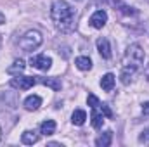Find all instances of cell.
Returning a JSON list of instances; mask_svg holds the SVG:
<instances>
[{
    "label": "cell",
    "mask_w": 149,
    "mask_h": 147,
    "mask_svg": "<svg viewBox=\"0 0 149 147\" xmlns=\"http://www.w3.org/2000/svg\"><path fill=\"white\" fill-rule=\"evenodd\" d=\"M50 17L56 24V28L63 33L73 31L76 23H74V10L71 5L64 0H54L50 5Z\"/></svg>",
    "instance_id": "6da1fadb"
},
{
    "label": "cell",
    "mask_w": 149,
    "mask_h": 147,
    "mask_svg": "<svg viewBox=\"0 0 149 147\" xmlns=\"http://www.w3.org/2000/svg\"><path fill=\"white\" fill-rule=\"evenodd\" d=\"M142 62H144V50H142V47L137 45V43L128 45V49H127V52H125V57H123V64H125V66L139 68Z\"/></svg>",
    "instance_id": "7a4b0ae2"
},
{
    "label": "cell",
    "mask_w": 149,
    "mask_h": 147,
    "mask_svg": "<svg viewBox=\"0 0 149 147\" xmlns=\"http://www.w3.org/2000/svg\"><path fill=\"white\" fill-rule=\"evenodd\" d=\"M42 33L37 31V30H30V31H26L21 40H19V47L24 50V52H31V50H35L38 49L40 45H42Z\"/></svg>",
    "instance_id": "3957f363"
},
{
    "label": "cell",
    "mask_w": 149,
    "mask_h": 147,
    "mask_svg": "<svg viewBox=\"0 0 149 147\" xmlns=\"http://www.w3.org/2000/svg\"><path fill=\"white\" fill-rule=\"evenodd\" d=\"M35 83H37V76H19V74H16V78H12L9 85L12 88H17V90H30Z\"/></svg>",
    "instance_id": "277c9868"
},
{
    "label": "cell",
    "mask_w": 149,
    "mask_h": 147,
    "mask_svg": "<svg viewBox=\"0 0 149 147\" xmlns=\"http://www.w3.org/2000/svg\"><path fill=\"white\" fill-rule=\"evenodd\" d=\"M30 66H31V68H37L40 71H49L50 66H52V59H50L49 55L40 54V55H35V57L30 59Z\"/></svg>",
    "instance_id": "5b68a950"
},
{
    "label": "cell",
    "mask_w": 149,
    "mask_h": 147,
    "mask_svg": "<svg viewBox=\"0 0 149 147\" xmlns=\"http://www.w3.org/2000/svg\"><path fill=\"white\" fill-rule=\"evenodd\" d=\"M108 23V14L106 10H95L92 16H90V26L95 28V30H102Z\"/></svg>",
    "instance_id": "8992f818"
},
{
    "label": "cell",
    "mask_w": 149,
    "mask_h": 147,
    "mask_svg": "<svg viewBox=\"0 0 149 147\" xmlns=\"http://www.w3.org/2000/svg\"><path fill=\"white\" fill-rule=\"evenodd\" d=\"M97 50H99L102 59H109L111 57V45H109L108 38H104V37L97 38Z\"/></svg>",
    "instance_id": "52a82bcc"
},
{
    "label": "cell",
    "mask_w": 149,
    "mask_h": 147,
    "mask_svg": "<svg viewBox=\"0 0 149 147\" xmlns=\"http://www.w3.org/2000/svg\"><path fill=\"white\" fill-rule=\"evenodd\" d=\"M135 71H137V68H134V66H123V69H121V73H120V81H121L123 85H130L132 76L135 74Z\"/></svg>",
    "instance_id": "ba28073f"
},
{
    "label": "cell",
    "mask_w": 149,
    "mask_h": 147,
    "mask_svg": "<svg viewBox=\"0 0 149 147\" xmlns=\"http://www.w3.org/2000/svg\"><path fill=\"white\" fill-rule=\"evenodd\" d=\"M42 106V99L38 95H28L24 99V109L26 111H37Z\"/></svg>",
    "instance_id": "9c48e42d"
},
{
    "label": "cell",
    "mask_w": 149,
    "mask_h": 147,
    "mask_svg": "<svg viewBox=\"0 0 149 147\" xmlns=\"http://www.w3.org/2000/svg\"><path fill=\"white\" fill-rule=\"evenodd\" d=\"M114 81H116L114 74L113 73H106L102 78H101V88L106 90V92H111L113 87H114Z\"/></svg>",
    "instance_id": "30bf717a"
},
{
    "label": "cell",
    "mask_w": 149,
    "mask_h": 147,
    "mask_svg": "<svg viewBox=\"0 0 149 147\" xmlns=\"http://www.w3.org/2000/svg\"><path fill=\"white\" fill-rule=\"evenodd\" d=\"M21 142L26 144V146H33V144H37L38 142V133L37 132H33V130H26V132H23V135H21Z\"/></svg>",
    "instance_id": "8fae6325"
},
{
    "label": "cell",
    "mask_w": 149,
    "mask_h": 147,
    "mask_svg": "<svg viewBox=\"0 0 149 147\" xmlns=\"http://www.w3.org/2000/svg\"><path fill=\"white\" fill-rule=\"evenodd\" d=\"M54 132H56V121L54 119H47L40 125V133L42 135L49 137V135H54Z\"/></svg>",
    "instance_id": "7c38bea8"
},
{
    "label": "cell",
    "mask_w": 149,
    "mask_h": 147,
    "mask_svg": "<svg viewBox=\"0 0 149 147\" xmlns=\"http://www.w3.org/2000/svg\"><path fill=\"white\" fill-rule=\"evenodd\" d=\"M40 78V76H38ZM37 81H40V83H43L45 87H50L52 90H56V92H59L61 90V87H63V83H61V80L59 78H40V80H37Z\"/></svg>",
    "instance_id": "4fadbf2b"
},
{
    "label": "cell",
    "mask_w": 149,
    "mask_h": 147,
    "mask_svg": "<svg viewBox=\"0 0 149 147\" xmlns=\"http://www.w3.org/2000/svg\"><path fill=\"white\" fill-rule=\"evenodd\" d=\"M74 64H76V68H78L80 71H88V69H92V61H90V57H87V55L76 57Z\"/></svg>",
    "instance_id": "5bb4252c"
},
{
    "label": "cell",
    "mask_w": 149,
    "mask_h": 147,
    "mask_svg": "<svg viewBox=\"0 0 149 147\" xmlns=\"http://www.w3.org/2000/svg\"><path fill=\"white\" fill-rule=\"evenodd\" d=\"M111 140H113V132L108 130V132H104L101 137L95 139V146L97 147H109L111 146Z\"/></svg>",
    "instance_id": "9a60e30c"
},
{
    "label": "cell",
    "mask_w": 149,
    "mask_h": 147,
    "mask_svg": "<svg viewBox=\"0 0 149 147\" xmlns=\"http://www.w3.org/2000/svg\"><path fill=\"white\" fill-rule=\"evenodd\" d=\"M85 121H87V112H85V111H83V109L73 111V114H71V123H73V125L81 126Z\"/></svg>",
    "instance_id": "2e32d148"
},
{
    "label": "cell",
    "mask_w": 149,
    "mask_h": 147,
    "mask_svg": "<svg viewBox=\"0 0 149 147\" xmlns=\"http://www.w3.org/2000/svg\"><path fill=\"white\" fill-rule=\"evenodd\" d=\"M24 68H26L24 61H23V59H16V61L12 62V66L7 68V73L9 74H21L24 71Z\"/></svg>",
    "instance_id": "e0dca14e"
},
{
    "label": "cell",
    "mask_w": 149,
    "mask_h": 147,
    "mask_svg": "<svg viewBox=\"0 0 149 147\" xmlns=\"http://www.w3.org/2000/svg\"><path fill=\"white\" fill-rule=\"evenodd\" d=\"M102 121H104V114H101L97 107L95 109H92V126L95 128V130H99L101 126H102Z\"/></svg>",
    "instance_id": "ac0fdd59"
},
{
    "label": "cell",
    "mask_w": 149,
    "mask_h": 147,
    "mask_svg": "<svg viewBox=\"0 0 149 147\" xmlns=\"http://www.w3.org/2000/svg\"><path fill=\"white\" fill-rule=\"evenodd\" d=\"M87 104H88L92 109H95V107H99L101 102H99V99H97L94 94H88V97H87Z\"/></svg>",
    "instance_id": "d6986e66"
},
{
    "label": "cell",
    "mask_w": 149,
    "mask_h": 147,
    "mask_svg": "<svg viewBox=\"0 0 149 147\" xmlns=\"http://www.w3.org/2000/svg\"><path fill=\"white\" fill-rule=\"evenodd\" d=\"M139 142H141V144H146V146H149V126H148V128H144V132L139 135Z\"/></svg>",
    "instance_id": "ffe728a7"
},
{
    "label": "cell",
    "mask_w": 149,
    "mask_h": 147,
    "mask_svg": "<svg viewBox=\"0 0 149 147\" xmlns=\"http://www.w3.org/2000/svg\"><path fill=\"white\" fill-rule=\"evenodd\" d=\"M99 107H101L102 114H104L106 118H113V112H111V109H109V106H108V104H99Z\"/></svg>",
    "instance_id": "44dd1931"
},
{
    "label": "cell",
    "mask_w": 149,
    "mask_h": 147,
    "mask_svg": "<svg viewBox=\"0 0 149 147\" xmlns=\"http://www.w3.org/2000/svg\"><path fill=\"white\" fill-rule=\"evenodd\" d=\"M142 112H144L146 116H149V102H144V104H142Z\"/></svg>",
    "instance_id": "7402d4cb"
},
{
    "label": "cell",
    "mask_w": 149,
    "mask_h": 147,
    "mask_svg": "<svg viewBox=\"0 0 149 147\" xmlns=\"http://www.w3.org/2000/svg\"><path fill=\"white\" fill-rule=\"evenodd\" d=\"M5 23V16H3V12L0 10V24H3Z\"/></svg>",
    "instance_id": "603a6c76"
},
{
    "label": "cell",
    "mask_w": 149,
    "mask_h": 147,
    "mask_svg": "<svg viewBox=\"0 0 149 147\" xmlns=\"http://www.w3.org/2000/svg\"><path fill=\"white\" fill-rule=\"evenodd\" d=\"M0 139H2V128H0Z\"/></svg>",
    "instance_id": "cb8c5ba5"
},
{
    "label": "cell",
    "mask_w": 149,
    "mask_h": 147,
    "mask_svg": "<svg viewBox=\"0 0 149 147\" xmlns=\"http://www.w3.org/2000/svg\"><path fill=\"white\" fill-rule=\"evenodd\" d=\"M0 42H2V37H0Z\"/></svg>",
    "instance_id": "d4e9b609"
}]
</instances>
